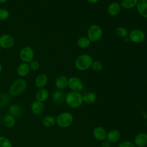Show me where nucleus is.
I'll use <instances>...</instances> for the list:
<instances>
[{
	"mask_svg": "<svg viewBox=\"0 0 147 147\" xmlns=\"http://www.w3.org/2000/svg\"><path fill=\"white\" fill-rule=\"evenodd\" d=\"M87 35L91 42H96L100 40L103 35L102 28L96 24H92L88 28Z\"/></svg>",
	"mask_w": 147,
	"mask_h": 147,
	"instance_id": "nucleus-4",
	"label": "nucleus"
},
{
	"mask_svg": "<svg viewBox=\"0 0 147 147\" xmlns=\"http://www.w3.org/2000/svg\"><path fill=\"white\" fill-rule=\"evenodd\" d=\"M136 7L140 15L147 18V0H138Z\"/></svg>",
	"mask_w": 147,
	"mask_h": 147,
	"instance_id": "nucleus-14",
	"label": "nucleus"
},
{
	"mask_svg": "<svg viewBox=\"0 0 147 147\" xmlns=\"http://www.w3.org/2000/svg\"><path fill=\"white\" fill-rule=\"evenodd\" d=\"M29 65L30 69L33 71H37L40 68V63L36 60H33L29 63Z\"/></svg>",
	"mask_w": 147,
	"mask_h": 147,
	"instance_id": "nucleus-32",
	"label": "nucleus"
},
{
	"mask_svg": "<svg viewBox=\"0 0 147 147\" xmlns=\"http://www.w3.org/2000/svg\"><path fill=\"white\" fill-rule=\"evenodd\" d=\"M34 53L33 49L28 46L23 47L20 52V57L21 60L24 62L29 63L33 60Z\"/></svg>",
	"mask_w": 147,
	"mask_h": 147,
	"instance_id": "nucleus-7",
	"label": "nucleus"
},
{
	"mask_svg": "<svg viewBox=\"0 0 147 147\" xmlns=\"http://www.w3.org/2000/svg\"><path fill=\"white\" fill-rule=\"evenodd\" d=\"M73 116L69 112L60 113L56 119V122L59 126L62 128L69 127L73 122Z\"/></svg>",
	"mask_w": 147,
	"mask_h": 147,
	"instance_id": "nucleus-5",
	"label": "nucleus"
},
{
	"mask_svg": "<svg viewBox=\"0 0 147 147\" xmlns=\"http://www.w3.org/2000/svg\"><path fill=\"white\" fill-rule=\"evenodd\" d=\"M129 40L134 43H141L143 42L146 37L145 32L140 29H134L128 34Z\"/></svg>",
	"mask_w": 147,
	"mask_h": 147,
	"instance_id": "nucleus-6",
	"label": "nucleus"
},
{
	"mask_svg": "<svg viewBox=\"0 0 147 147\" xmlns=\"http://www.w3.org/2000/svg\"><path fill=\"white\" fill-rule=\"evenodd\" d=\"M65 100L68 106L73 109L79 107L83 103V95L78 91H71L65 97Z\"/></svg>",
	"mask_w": 147,
	"mask_h": 147,
	"instance_id": "nucleus-1",
	"label": "nucleus"
},
{
	"mask_svg": "<svg viewBox=\"0 0 147 147\" xmlns=\"http://www.w3.org/2000/svg\"><path fill=\"white\" fill-rule=\"evenodd\" d=\"M134 145L138 147H145L147 145V134L145 133L137 134L134 140Z\"/></svg>",
	"mask_w": 147,
	"mask_h": 147,
	"instance_id": "nucleus-11",
	"label": "nucleus"
},
{
	"mask_svg": "<svg viewBox=\"0 0 147 147\" xmlns=\"http://www.w3.org/2000/svg\"><path fill=\"white\" fill-rule=\"evenodd\" d=\"M9 114L15 117H20L22 115L23 113V110L22 107L17 104H13L9 106L8 110Z\"/></svg>",
	"mask_w": 147,
	"mask_h": 147,
	"instance_id": "nucleus-17",
	"label": "nucleus"
},
{
	"mask_svg": "<svg viewBox=\"0 0 147 147\" xmlns=\"http://www.w3.org/2000/svg\"><path fill=\"white\" fill-rule=\"evenodd\" d=\"M102 147H110L111 142L109 141H108L107 140H105L102 142Z\"/></svg>",
	"mask_w": 147,
	"mask_h": 147,
	"instance_id": "nucleus-34",
	"label": "nucleus"
},
{
	"mask_svg": "<svg viewBox=\"0 0 147 147\" xmlns=\"http://www.w3.org/2000/svg\"><path fill=\"white\" fill-rule=\"evenodd\" d=\"M27 87V82L23 78L15 80L9 88V94L12 96H17L23 93Z\"/></svg>",
	"mask_w": 147,
	"mask_h": 147,
	"instance_id": "nucleus-2",
	"label": "nucleus"
},
{
	"mask_svg": "<svg viewBox=\"0 0 147 147\" xmlns=\"http://www.w3.org/2000/svg\"><path fill=\"white\" fill-rule=\"evenodd\" d=\"M0 147H12V144L9 139L3 136H0Z\"/></svg>",
	"mask_w": 147,
	"mask_h": 147,
	"instance_id": "nucleus-30",
	"label": "nucleus"
},
{
	"mask_svg": "<svg viewBox=\"0 0 147 147\" xmlns=\"http://www.w3.org/2000/svg\"><path fill=\"white\" fill-rule=\"evenodd\" d=\"M115 34L120 38H126L128 36L129 32L126 28L123 26H119L115 29Z\"/></svg>",
	"mask_w": 147,
	"mask_h": 147,
	"instance_id": "nucleus-27",
	"label": "nucleus"
},
{
	"mask_svg": "<svg viewBox=\"0 0 147 147\" xmlns=\"http://www.w3.org/2000/svg\"><path fill=\"white\" fill-rule=\"evenodd\" d=\"M2 64L0 63V74H1V72H2Z\"/></svg>",
	"mask_w": 147,
	"mask_h": 147,
	"instance_id": "nucleus-37",
	"label": "nucleus"
},
{
	"mask_svg": "<svg viewBox=\"0 0 147 147\" xmlns=\"http://www.w3.org/2000/svg\"><path fill=\"white\" fill-rule=\"evenodd\" d=\"M138 0H121V6L125 9L134 8L137 4Z\"/></svg>",
	"mask_w": 147,
	"mask_h": 147,
	"instance_id": "nucleus-23",
	"label": "nucleus"
},
{
	"mask_svg": "<svg viewBox=\"0 0 147 147\" xmlns=\"http://www.w3.org/2000/svg\"><path fill=\"white\" fill-rule=\"evenodd\" d=\"M68 79L65 75L58 76L55 80V86L59 90L64 89L68 86Z\"/></svg>",
	"mask_w": 147,
	"mask_h": 147,
	"instance_id": "nucleus-18",
	"label": "nucleus"
},
{
	"mask_svg": "<svg viewBox=\"0 0 147 147\" xmlns=\"http://www.w3.org/2000/svg\"><path fill=\"white\" fill-rule=\"evenodd\" d=\"M49 96V92L48 91L44 88H39V90L37 91L36 94V100L43 102L45 101Z\"/></svg>",
	"mask_w": 147,
	"mask_h": 147,
	"instance_id": "nucleus-20",
	"label": "nucleus"
},
{
	"mask_svg": "<svg viewBox=\"0 0 147 147\" xmlns=\"http://www.w3.org/2000/svg\"><path fill=\"white\" fill-rule=\"evenodd\" d=\"M30 109L34 115H40L44 110V105L43 102L36 100L32 103L30 105Z\"/></svg>",
	"mask_w": 147,
	"mask_h": 147,
	"instance_id": "nucleus-10",
	"label": "nucleus"
},
{
	"mask_svg": "<svg viewBox=\"0 0 147 147\" xmlns=\"http://www.w3.org/2000/svg\"><path fill=\"white\" fill-rule=\"evenodd\" d=\"M119 147H136V146L133 142L130 141H124L119 144Z\"/></svg>",
	"mask_w": 147,
	"mask_h": 147,
	"instance_id": "nucleus-33",
	"label": "nucleus"
},
{
	"mask_svg": "<svg viewBox=\"0 0 147 147\" xmlns=\"http://www.w3.org/2000/svg\"><path fill=\"white\" fill-rule=\"evenodd\" d=\"M9 17V11L3 8H0V21H5Z\"/></svg>",
	"mask_w": 147,
	"mask_h": 147,
	"instance_id": "nucleus-31",
	"label": "nucleus"
},
{
	"mask_svg": "<svg viewBox=\"0 0 147 147\" xmlns=\"http://www.w3.org/2000/svg\"><path fill=\"white\" fill-rule=\"evenodd\" d=\"M56 123V119L51 115H47L42 119V124L45 127H52Z\"/></svg>",
	"mask_w": 147,
	"mask_h": 147,
	"instance_id": "nucleus-26",
	"label": "nucleus"
},
{
	"mask_svg": "<svg viewBox=\"0 0 147 147\" xmlns=\"http://www.w3.org/2000/svg\"><path fill=\"white\" fill-rule=\"evenodd\" d=\"M1 47H0V53H1Z\"/></svg>",
	"mask_w": 147,
	"mask_h": 147,
	"instance_id": "nucleus-38",
	"label": "nucleus"
},
{
	"mask_svg": "<svg viewBox=\"0 0 147 147\" xmlns=\"http://www.w3.org/2000/svg\"><path fill=\"white\" fill-rule=\"evenodd\" d=\"M7 0H0V3H5L7 2Z\"/></svg>",
	"mask_w": 147,
	"mask_h": 147,
	"instance_id": "nucleus-36",
	"label": "nucleus"
},
{
	"mask_svg": "<svg viewBox=\"0 0 147 147\" xmlns=\"http://www.w3.org/2000/svg\"><path fill=\"white\" fill-rule=\"evenodd\" d=\"M121 10V6L119 3L116 2H111L107 7L108 14L113 17L117 16Z\"/></svg>",
	"mask_w": 147,
	"mask_h": 147,
	"instance_id": "nucleus-13",
	"label": "nucleus"
},
{
	"mask_svg": "<svg viewBox=\"0 0 147 147\" xmlns=\"http://www.w3.org/2000/svg\"><path fill=\"white\" fill-rule=\"evenodd\" d=\"M91 67L93 71L95 72H99L102 70L103 66V64L100 61L96 60L94 61H93Z\"/></svg>",
	"mask_w": 147,
	"mask_h": 147,
	"instance_id": "nucleus-29",
	"label": "nucleus"
},
{
	"mask_svg": "<svg viewBox=\"0 0 147 147\" xmlns=\"http://www.w3.org/2000/svg\"><path fill=\"white\" fill-rule=\"evenodd\" d=\"M30 71V68L29 65V63L22 62L20 64L17 68V74L18 76L21 78L25 77L27 76Z\"/></svg>",
	"mask_w": 147,
	"mask_h": 147,
	"instance_id": "nucleus-12",
	"label": "nucleus"
},
{
	"mask_svg": "<svg viewBox=\"0 0 147 147\" xmlns=\"http://www.w3.org/2000/svg\"><path fill=\"white\" fill-rule=\"evenodd\" d=\"M99 0H87V1L88 2H89L90 3H92V4H94V3H96V2H98Z\"/></svg>",
	"mask_w": 147,
	"mask_h": 147,
	"instance_id": "nucleus-35",
	"label": "nucleus"
},
{
	"mask_svg": "<svg viewBox=\"0 0 147 147\" xmlns=\"http://www.w3.org/2000/svg\"><path fill=\"white\" fill-rule=\"evenodd\" d=\"M68 86L71 91L79 92L83 88V83L80 78L72 76L68 79Z\"/></svg>",
	"mask_w": 147,
	"mask_h": 147,
	"instance_id": "nucleus-8",
	"label": "nucleus"
},
{
	"mask_svg": "<svg viewBox=\"0 0 147 147\" xmlns=\"http://www.w3.org/2000/svg\"><path fill=\"white\" fill-rule=\"evenodd\" d=\"M48 77L45 74H40L36 76L35 79L34 83L36 86L37 88H42L46 86L48 83Z\"/></svg>",
	"mask_w": 147,
	"mask_h": 147,
	"instance_id": "nucleus-16",
	"label": "nucleus"
},
{
	"mask_svg": "<svg viewBox=\"0 0 147 147\" xmlns=\"http://www.w3.org/2000/svg\"><path fill=\"white\" fill-rule=\"evenodd\" d=\"M9 95L5 93L0 92V107L5 106L9 102Z\"/></svg>",
	"mask_w": 147,
	"mask_h": 147,
	"instance_id": "nucleus-28",
	"label": "nucleus"
},
{
	"mask_svg": "<svg viewBox=\"0 0 147 147\" xmlns=\"http://www.w3.org/2000/svg\"><path fill=\"white\" fill-rule=\"evenodd\" d=\"M14 45V39L9 34H4L0 36V47L2 48L8 49Z\"/></svg>",
	"mask_w": 147,
	"mask_h": 147,
	"instance_id": "nucleus-9",
	"label": "nucleus"
},
{
	"mask_svg": "<svg viewBox=\"0 0 147 147\" xmlns=\"http://www.w3.org/2000/svg\"><path fill=\"white\" fill-rule=\"evenodd\" d=\"M93 62L92 58L88 54H82L79 56L75 63V67L79 71H86L89 69Z\"/></svg>",
	"mask_w": 147,
	"mask_h": 147,
	"instance_id": "nucleus-3",
	"label": "nucleus"
},
{
	"mask_svg": "<svg viewBox=\"0 0 147 147\" xmlns=\"http://www.w3.org/2000/svg\"><path fill=\"white\" fill-rule=\"evenodd\" d=\"M96 99V94L93 92H86L83 95V101L87 104H91L94 103Z\"/></svg>",
	"mask_w": 147,
	"mask_h": 147,
	"instance_id": "nucleus-22",
	"label": "nucleus"
},
{
	"mask_svg": "<svg viewBox=\"0 0 147 147\" xmlns=\"http://www.w3.org/2000/svg\"><path fill=\"white\" fill-rule=\"evenodd\" d=\"M91 44V41L87 37L83 36L78 38L77 41L78 46L82 49L87 48Z\"/></svg>",
	"mask_w": 147,
	"mask_h": 147,
	"instance_id": "nucleus-25",
	"label": "nucleus"
},
{
	"mask_svg": "<svg viewBox=\"0 0 147 147\" xmlns=\"http://www.w3.org/2000/svg\"><path fill=\"white\" fill-rule=\"evenodd\" d=\"M3 122L5 127L7 128H11L14 126L16 121L13 116L7 114L3 117Z\"/></svg>",
	"mask_w": 147,
	"mask_h": 147,
	"instance_id": "nucleus-24",
	"label": "nucleus"
},
{
	"mask_svg": "<svg viewBox=\"0 0 147 147\" xmlns=\"http://www.w3.org/2000/svg\"><path fill=\"white\" fill-rule=\"evenodd\" d=\"M65 95L61 90H58L55 91L52 95V99L56 104H61L65 99Z\"/></svg>",
	"mask_w": 147,
	"mask_h": 147,
	"instance_id": "nucleus-21",
	"label": "nucleus"
},
{
	"mask_svg": "<svg viewBox=\"0 0 147 147\" xmlns=\"http://www.w3.org/2000/svg\"><path fill=\"white\" fill-rule=\"evenodd\" d=\"M93 135L96 140L98 141H103L107 137V132L103 127L98 126L94 129Z\"/></svg>",
	"mask_w": 147,
	"mask_h": 147,
	"instance_id": "nucleus-15",
	"label": "nucleus"
},
{
	"mask_svg": "<svg viewBox=\"0 0 147 147\" xmlns=\"http://www.w3.org/2000/svg\"><path fill=\"white\" fill-rule=\"evenodd\" d=\"M107 140L110 142H115L121 138L120 132L116 129H112L107 133Z\"/></svg>",
	"mask_w": 147,
	"mask_h": 147,
	"instance_id": "nucleus-19",
	"label": "nucleus"
}]
</instances>
